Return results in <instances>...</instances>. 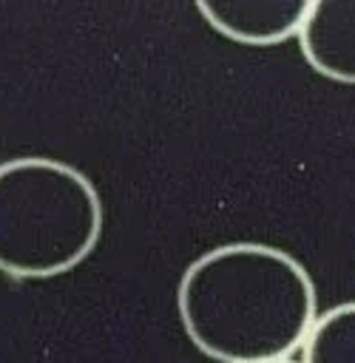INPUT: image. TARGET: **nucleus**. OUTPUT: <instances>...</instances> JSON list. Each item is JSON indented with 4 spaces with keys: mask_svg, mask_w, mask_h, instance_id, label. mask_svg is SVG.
<instances>
[{
    "mask_svg": "<svg viewBox=\"0 0 355 363\" xmlns=\"http://www.w3.org/2000/svg\"><path fill=\"white\" fill-rule=\"evenodd\" d=\"M176 312L187 340L216 363L290 360L321 315L307 267L261 241L196 255L179 278Z\"/></svg>",
    "mask_w": 355,
    "mask_h": 363,
    "instance_id": "1",
    "label": "nucleus"
},
{
    "mask_svg": "<svg viewBox=\"0 0 355 363\" xmlns=\"http://www.w3.org/2000/svg\"><path fill=\"white\" fill-rule=\"evenodd\" d=\"M298 48L318 77L355 85V3L315 0L298 34Z\"/></svg>",
    "mask_w": 355,
    "mask_h": 363,
    "instance_id": "4",
    "label": "nucleus"
},
{
    "mask_svg": "<svg viewBox=\"0 0 355 363\" xmlns=\"http://www.w3.org/2000/svg\"><path fill=\"white\" fill-rule=\"evenodd\" d=\"M281 363H293V360H281Z\"/></svg>",
    "mask_w": 355,
    "mask_h": 363,
    "instance_id": "6",
    "label": "nucleus"
},
{
    "mask_svg": "<svg viewBox=\"0 0 355 363\" xmlns=\"http://www.w3.org/2000/svg\"><path fill=\"white\" fill-rule=\"evenodd\" d=\"M301 363H355V301L318 315L301 349Z\"/></svg>",
    "mask_w": 355,
    "mask_h": 363,
    "instance_id": "5",
    "label": "nucleus"
},
{
    "mask_svg": "<svg viewBox=\"0 0 355 363\" xmlns=\"http://www.w3.org/2000/svg\"><path fill=\"white\" fill-rule=\"evenodd\" d=\"M310 0H199L196 11L224 40L267 48L298 40Z\"/></svg>",
    "mask_w": 355,
    "mask_h": 363,
    "instance_id": "3",
    "label": "nucleus"
},
{
    "mask_svg": "<svg viewBox=\"0 0 355 363\" xmlns=\"http://www.w3.org/2000/svg\"><path fill=\"white\" fill-rule=\"evenodd\" d=\"M105 210L97 184L51 156L0 162V272L17 281L57 278L99 244Z\"/></svg>",
    "mask_w": 355,
    "mask_h": 363,
    "instance_id": "2",
    "label": "nucleus"
}]
</instances>
